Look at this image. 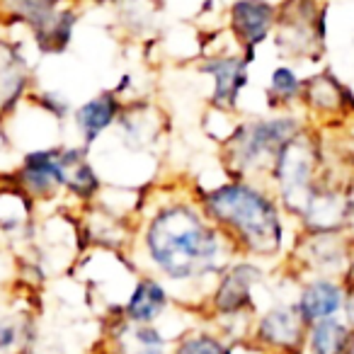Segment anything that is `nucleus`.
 <instances>
[{"label":"nucleus","mask_w":354,"mask_h":354,"mask_svg":"<svg viewBox=\"0 0 354 354\" xmlns=\"http://www.w3.org/2000/svg\"><path fill=\"white\" fill-rule=\"evenodd\" d=\"M127 100L117 95L114 90H102V93L93 95L78 107H73L71 122L78 133V143L85 148H93L100 138H104L119 122V114L124 109Z\"/></svg>","instance_id":"obj_19"},{"label":"nucleus","mask_w":354,"mask_h":354,"mask_svg":"<svg viewBox=\"0 0 354 354\" xmlns=\"http://www.w3.org/2000/svg\"><path fill=\"white\" fill-rule=\"evenodd\" d=\"M349 279L328 274H306L296 284L294 304L299 308L306 325L318 323L325 318L342 315L344 301H347Z\"/></svg>","instance_id":"obj_15"},{"label":"nucleus","mask_w":354,"mask_h":354,"mask_svg":"<svg viewBox=\"0 0 354 354\" xmlns=\"http://www.w3.org/2000/svg\"><path fill=\"white\" fill-rule=\"evenodd\" d=\"M127 255L138 272L160 277L172 299L202 318L214 284L238 250L202 212L194 187H160L143 197Z\"/></svg>","instance_id":"obj_1"},{"label":"nucleus","mask_w":354,"mask_h":354,"mask_svg":"<svg viewBox=\"0 0 354 354\" xmlns=\"http://www.w3.org/2000/svg\"><path fill=\"white\" fill-rule=\"evenodd\" d=\"M68 0H0V12L8 27L35 35L44 30Z\"/></svg>","instance_id":"obj_22"},{"label":"nucleus","mask_w":354,"mask_h":354,"mask_svg":"<svg viewBox=\"0 0 354 354\" xmlns=\"http://www.w3.org/2000/svg\"><path fill=\"white\" fill-rule=\"evenodd\" d=\"M61 143L25 151L15 172H12L15 183L35 199L37 207L64 197V187H61Z\"/></svg>","instance_id":"obj_12"},{"label":"nucleus","mask_w":354,"mask_h":354,"mask_svg":"<svg viewBox=\"0 0 354 354\" xmlns=\"http://www.w3.org/2000/svg\"><path fill=\"white\" fill-rule=\"evenodd\" d=\"M306 330L308 325L301 318L294 299H284L257 310L248 337L267 354H301Z\"/></svg>","instance_id":"obj_11"},{"label":"nucleus","mask_w":354,"mask_h":354,"mask_svg":"<svg viewBox=\"0 0 354 354\" xmlns=\"http://www.w3.org/2000/svg\"><path fill=\"white\" fill-rule=\"evenodd\" d=\"M323 133L315 124H310L299 138L286 143L277 156V160L272 162L267 185L272 187V192L279 199L281 209L291 221H296L310 187L323 175Z\"/></svg>","instance_id":"obj_5"},{"label":"nucleus","mask_w":354,"mask_h":354,"mask_svg":"<svg viewBox=\"0 0 354 354\" xmlns=\"http://www.w3.org/2000/svg\"><path fill=\"white\" fill-rule=\"evenodd\" d=\"M61 187L75 209L90 207L102 194V177L83 143H61Z\"/></svg>","instance_id":"obj_14"},{"label":"nucleus","mask_w":354,"mask_h":354,"mask_svg":"<svg viewBox=\"0 0 354 354\" xmlns=\"http://www.w3.org/2000/svg\"><path fill=\"white\" fill-rule=\"evenodd\" d=\"M344 320L354 328V281H349V289H347V301H344V310H342Z\"/></svg>","instance_id":"obj_28"},{"label":"nucleus","mask_w":354,"mask_h":354,"mask_svg":"<svg viewBox=\"0 0 354 354\" xmlns=\"http://www.w3.org/2000/svg\"><path fill=\"white\" fill-rule=\"evenodd\" d=\"M27 102H32L35 107H39L41 112L51 114V117L56 119V122L64 124L66 119H71V114H73V107H71L68 97L66 95H61L59 90H41L35 85V90L30 93V97H27Z\"/></svg>","instance_id":"obj_27"},{"label":"nucleus","mask_w":354,"mask_h":354,"mask_svg":"<svg viewBox=\"0 0 354 354\" xmlns=\"http://www.w3.org/2000/svg\"><path fill=\"white\" fill-rule=\"evenodd\" d=\"M194 197L209 221L233 243L238 257L267 265L289 252V223L294 221L267 183L226 177L209 189L194 187Z\"/></svg>","instance_id":"obj_2"},{"label":"nucleus","mask_w":354,"mask_h":354,"mask_svg":"<svg viewBox=\"0 0 354 354\" xmlns=\"http://www.w3.org/2000/svg\"><path fill=\"white\" fill-rule=\"evenodd\" d=\"M344 354H354V333H352V339H349V344H347V352Z\"/></svg>","instance_id":"obj_29"},{"label":"nucleus","mask_w":354,"mask_h":354,"mask_svg":"<svg viewBox=\"0 0 354 354\" xmlns=\"http://www.w3.org/2000/svg\"><path fill=\"white\" fill-rule=\"evenodd\" d=\"M265 281L267 270L262 262L250 260V257H236L214 284L202 308V320L212 323L231 342L245 339L260 310L255 291Z\"/></svg>","instance_id":"obj_4"},{"label":"nucleus","mask_w":354,"mask_h":354,"mask_svg":"<svg viewBox=\"0 0 354 354\" xmlns=\"http://www.w3.org/2000/svg\"><path fill=\"white\" fill-rule=\"evenodd\" d=\"M352 333L354 328L344 320V315L310 323L308 330H306L301 354H344L349 339H352Z\"/></svg>","instance_id":"obj_25"},{"label":"nucleus","mask_w":354,"mask_h":354,"mask_svg":"<svg viewBox=\"0 0 354 354\" xmlns=\"http://www.w3.org/2000/svg\"><path fill=\"white\" fill-rule=\"evenodd\" d=\"M308 127L310 119L301 109L236 119L228 136L218 143V160L226 177L267 183L270 167L279 151Z\"/></svg>","instance_id":"obj_3"},{"label":"nucleus","mask_w":354,"mask_h":354,"mask_svg":"<svg viewBox=\"0 0 354 354\" xmlns=\"http://www.w3.org/2000/svg\"><path fill=\"white\" fill-rule=\"evenodd\" d=\"M37 202L8 175L0 180V238L6 243L32 245L37 233Z\"/></svg>","instance_id":"obj_16"},{"label":"nucleus","mask_w":354,"mask_h":354,"mask_svg":"<svg viewBox=\"0 0 354 354\" xmlns=\"http://www.w3.org/2000/svg\"><path fill=\"white\" fill-rule=\"evenodd\" d=\"M170 354H233V342L223 337L212 323L189 325L170 344Z\"/></svg>","instance_id":"obj_26"},{"label":"nucleus","mask_w":354,"mask_h":354,"mask_svg":"<svg viewBox=\"0 0 354 354\" xmlns=\"http://www.w3.org/2000/svg\"><path fill=\"white\" fill-rule=\"evenodd\" d=\"M162 117L160 107L151 100H127L114 127L117 138L127 151L146 153L160 141L162 136Z\"/></svg>","instance_id":"obj_17"},{"label":"nucleus","mask_w":354,"mask_h":354,"mask_svg":"<svg viewBox=\"0 0 354 354\" xmlns=\"http://www.w3.org/2000/svg\"><path fill=\"white\" fill-rule=\"evenodd\" d=\"M39 328L37 310L22 296L3 301L0 306V354H35Z\"/></svg>","instance_id":"obj_21"},{"label":"nucleus","mask_w":354,"mask_h":354,"mask_svg":"<svg viewBox=\"0 0 354 354\" xmlns=\"http://www.w3.org/2000/svg\"><path fill=\"white\" fill-rule=\"evenodd\" d=\"M352 262L354 238L347 231H299L286 252V265L301 277L328 274L349 279Z\"/></svg>","instance_id":"obj_7"},{"label":"nucleus","mask_w":354,"mask_h":354,"mask_svg":"<svg viewBox=\"0 0 354 354\" xmlns=\"http://www.w3.org/2000/svg\"><path fill=\"white\" fill-rule=\"evenodd\" d=\"M35 90V73L25 54V41L3 32L0 39V124L8 122Z\"/></svg>","instance_id":"obj_13"},{"label":"nucleus","mask_w":354,"mask_h":354,"mask_svg":"<svg viewBox=\"0 0 354 354\" xmlns=\"http://www.w3.org/2000/svg\"><path fill=\"white\" fill-rule=\"evenodd\" d=\"M107 320L109 354H170L172 339L160 325H136L124 320L122 306H114Z\"/></svg>","instance_id":"obj_20"},{"label":"nucleus","mask_w":354,"mask_h":354,"mask_svg":"<svg viewBox=\"0 0 354 354\" xmlns=\"http://www.w3.org/2000/svg\"><path fill=\"white\" fill-rule=\"evenodd\" d=\"M250 61L243 56L241 49H204L197 59V73L209 78V109L233 114L250 85Z\"/></svg>","instance_id":"obj_8"},{"label":"nucleus","mask_w":354,"mask_h":354,"mask_svg":"<svg viewBox=\"0 0 354 354\" xmlns=\"http://www.w3.org/2000/svg\"><path fill=\"white\" fill-rule=\"evenodd\" d=\"M301 112L318 129H347L354 122V90L333 68L304 78Z\"/></svg>","instance_id":"obj_9"},{"label":"nucleus","mask_w":354,"mask_h":354,"mask_svg":"<svg viewBox=\"0 0 354 354\" xmlns=\"http://www.w3.org/2000/svg\"><path fill=\"white\" fill-rule=\"evenodd\" d=\"M277 15V0H231L226 6V30L231 44L241 49L250 64L257 61V49L272 41Z\"/></svg>","instance_id":"obj_10"},{"label":"nucleus","mask_w":354,"mask_h":354,"mask_svg":"<svg viewBox=\"0 0 354 354\" xmlns=\"http://www.w3.org/2000/svg\"><path fill=\"white\" fill-rule=\"evenodd\" d=\"M328 0H279L272 44L279 56L299 64H320L328 41Z\"/></svg>","instance_id":"obj_6"},{"label":"nucleus","mask_w":354,"mask_h":354,"mask_svg":"<svg viewBox=\"0 0 354 354\" xmlns=\"http://www.w3.org/2000/svg\"><path fill=\"white\" fill-rule=\"evenodd\" d=\"M3 32H6V22H3V12H0V39H3Z\"/></svg>","instance_id":"obj_30"},{"label":"nucleus","mask_w":354,"mask_h":354,"mask_svg":"<svg viewBox=\"0 0 354 354\" xmlns=\"http://www.w3.org/2000/svg\"><path fill=\"white\" fill-rule=\"evenodd\" d=\"M175 304L177 301L172 299L170 289L160 277L138 272L131 291L122 304V315L124 320L136 325H160Z\"/></svg>","instance_id":"obj_18"},{"label":"nucleus","mask_w":354,"mask_h":354,"mask_svg":"<svg viewBox=\"0 0 354 354\" xmlns=\"http://www.w3.org/2000/svg\"><path fill=\"white\" fill-rule=\"evenodd\" d=\"M301 95H304V75L291 64H277L267 75L265 97L270 112H291L301 109Z\"/></svg>","instance_id":"obj_23"},{"label":"nucleus","mask_w":354,"mask_h":354,"mask_svg":"<svg viewBox=\"0 0 354 354\" xmlns=\"http://www.w3.org/2000/svg\"><path fill=\"white\" fill-rule=\"evenodd\" d=\"M78 22H80L78 3H66L44 30L35 32V35L30 37V41L37 46V51L44 56L66 54V51L71 49V41H73V37H75Z\"/></svg>","instance_id":"obj_24"}]
</instances>
